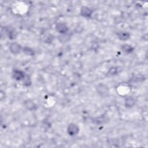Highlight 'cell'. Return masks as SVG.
I'll list each match as a JSON object with an SVG mask.
<instances>
[{
  "label": "cell",
  "mask_w": 148,
  "mask_h": 148,
  "mask_svg": "<svg viewBox=\"0 0 148 148\" xmlns=\"http://www.w3.org/2000/svg\"><path fill=\"white\" fill-rule=\"evenodd\" d=\"M96 91L98 95L102 97H108L109 95V88L108 86L104 83H99L96 86Z\"/></svg>",
  "instance_id": "1"
},
{
  "label": "cell",
  "mask_w": 148,
  "mask_h": 148,
  "mask_svg": "<svg viewBox=\"0 0 148 148\" xmlns=\"http://www.w3.org/2000/svg\"><path fill=\"white\" fill-rule=\"evenodd\" d=\"M25 76L26 74L21 70L14 69L12 71V77L14 80L17 81H22Z\"/></svg>",
  "instance_id": "2"
},
{
  "label": "cell",
  "mask_w": 148,
  "mask_h": 148,
  "mask_svg": "<svg viewBox=\"0 0 148 148\" xmlns=\"http://www.w3.org/2000/svg\"><path fill=\"white\" fill-rule=\"evenodd\" d=\"M9 49L10 51L12 54H19L22 51L23 47L18 43L13 42H12V43H10Z\"/></svg>",
  "instance_id": "3"
},
{
  "label": "cell",
  "mask_w": 148,
  "mask_h": 148,
  "mask_svg": "<svg viewBox=\"0 0 148 148\" xmlns=\"http://www.w3.org/2000/svg\"><path fill=\"white\" fill-rule=\"evenodd\" d=\"M79 131V126L75 123H70L67 127V132L70 136L76 135Z\"/></svg>",
  "instance_id": "4"
},
{
  "label": "cell",
  "mask_w": 148,
  "mask_h": 148,
  "mask_svg": "<svg viewBox=\"0 0 148 148\" xmlns=\"http://www.w3.org/2000/svg\"><path fill=\"white\" fill-rule=\"evenodd\" d=\"M4 31L6 32V34L8 35V38L10 39H14L17 36V32L15 29L11 26L4 27Z\"/></svg>",
  "instance_id": "5"
},
{
  "label": "cell",
  "mask_w": 148,
  "mask_h": 148,
  "mask_svg": "<svg viewBox=\"0 0 148 148\" xmlns=\"http://www.w3.org/2000/svg\"><path fill=\"white\" fill-rule=\"evenodd\" d=\"M92 13H93L92 10L88 6H83L80 8V14L82 17H84L86 18H90L91 17Z\"/></svg>",
  "instance_id": "6"
},
{
  "label": "cell",
  "mask_w": 148,
  "mask_h": 148,
  "mask_svg": "<svg viewBox=\"0 0 148 148\" xmlns=\"http://www.w3.org/2000/svg\"><path fill=\"white\" fill-rule=\"evenodd\" d=\"M56 29L60 34H63L69 31V28L67 25L63 22L58 23L56 25Z\"/></svg>",
  "instance_id": "7"
},
{
  "label": "cell",
  "mask_w": 148,
  "mask_h": 148,
  "mask_svg": "<svg viewBox=\"0 0 148 148\" xmlns=\"http://www.w3.org/2000/svg\"><path fill=\"white\" fill-rule=\"evenodd\" d=\"M23 105L25 109L30 111L35 110L37 109V105H36V103L32 99H27L25 100Z\"/></svg>",
  "instance_id": "8"
},
{
  "label": "cell",
  "mask_w": 148,
  "mask_h": 148,
  "mask_svg": "<svg viewBox=\"0 0 148 148\" xmlns=\"http://www.w3.org/2000/svg\"><path fill=\"white\" fill-rule=\"evenodd\" d=\"M136 103V99L132 96H127L125 98L124 106L127 108H132Z\"/></svg>",
  "instance_id": "9"
},
{
  "label": "cell",
  "mask_w": 148,
  "mask_h": 148,
  "mask_svg": "<svg viewBox=\"0 0 148 148\" xmlns=\"http://www.w3.org/2000/svg\"><path fill=\"white\" fill-rule=\"evenodd\" d=\"M72 35V34L68 31L65 34H60L58 36V40L60 41V42L62 43H65L68 42L71 39Z\"/></svg>",
  "instance_id": "10"
},
{
  "label": "cell",
  "mask_w": 148,
  "mask_h": 148,
  "mask_svg": "<svg viewBox=\"0 0 148 148\" xmlns=\"http://www.w3.org/2000/svg\"><path fill=\"white\" fill-rule=\"evenodd\" d=\"M116 35L119 39L122 41L127 40L130 38V34L128 32L125 31H120L117 32Z\"/></svg>",
  "instance_id": "11"
},
{
  "label": "cell",
  "mask_w": 148,
  "mask_h": 148,
  "mask_svg": "<svg viewBox=\"0 0 148 148\" xmlns=\"http://www.w3.org/2000/svg\"><path fill=\"white\" fill-rule=\"evenodd\" d=\"M120 71H121L120 68L119 66H112L109 69L107 72V75H109L110 76L117 75L120 72Z\"/></svg>",
  "instance_id": "12"
},
{
  "label": "cell",
  "mask_w": 148,
  "mask_h": 148,
  "mask_svg": "<svg viewBox=\"0 0 148 148\" xmlns=\"http://www.w3.org/2000/svg\"><path fill=\"white\" fill-rule=\"evenodd\" d=\"M108 120V119L107 117H106L104 115H101V116L95 117L94 119H93L92 121L95 124H103V123H106Z\"/></svg>",
  "instance_id": "13"
},
{
  "label": "cell",
  "mask_w": 148,
  "mask_h": 148,
  "mask_svg": "<svg viewBox=\"0 0 148 148\" xmlns=\"http://www.w3.org/2000/svg\"><path fill=\"white\" fill-rule=\"evenodd\" d=\"M121 50L127 54H130L133 52L134 50V47L129 44H123L121 46Z\"/></svg>",
  "instance_id": "14"
},
{
  "label": "cell",
  "mask_w": 148,
  "mask_h": 148,
  "mask_svg": "<svg viewBox=\"0 0 148 148\" xmlns=\"http://www.w3.org/2000/svg\"><path fill=\"white\" fill-rule=\"evenodd\" d=\"M22 51L26 55L29 56H34L35 55V50L33 49H32V48H31L29 47H27V46L23 47Z\"/></svg>",
  "instance_id": "15"
},
{
  "label": "cell",
  "mask_w": 148,
  "mask_h": 148,
  "mask_svg": "<svg viewBox=\"0 0 148 148\" xmlns=\"http://www.w3.org/2000/svg\"><path fill=\"white\" fill-rule=\"evenodd\" d=\"M54 39V36L51 34H47L43 37V41L46 43H51Z\"/></svg>",
  "instance_id": "16"
},
{
  "label": "cell",
  "mask_w": 148,
  "mask_h": 148,
  "mask_svg": "<svg viewBox=\"0 0 148 148\" xmlns=\"http://www.w3.org/2000/svg\"><path fill=\"white\" fill-rule=\"evenodd\" d=\"M23 82V84L26 87H29L31 85V77H29V76L28 75H27L25 76L24 79L22 80Z\"/></svg>",
  "instance_id": "17"
}]
</instances>
